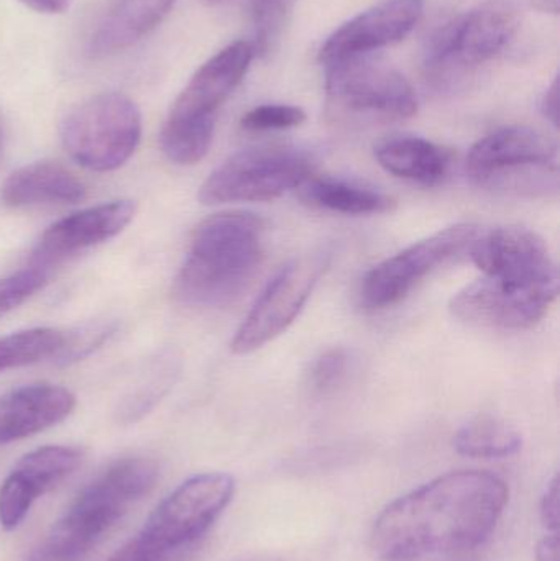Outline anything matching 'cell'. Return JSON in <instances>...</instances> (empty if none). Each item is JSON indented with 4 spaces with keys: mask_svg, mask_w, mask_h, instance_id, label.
<instances>
[{
    "mask_svg": "<svg viewBox=\"0 0 560 561\" xmlns=\"http://www.w3.org/2000/svg\"><path fill=\"white\" fill-rule=\"evenodd\" d=\"M299 199L312 209L344 216H377L391 213L393 197L367 184L344 178H309L299 187Z\"/></svg>",
    "mask_w": 560,
    "mask_h": 561,
    "instance_id": "cell-21",
    "label": "cell"
},
{
    "mask_svg": "<svg viewBox=\"0 0 560 561\" xmlns=\"http://www.w3.org/2000/svg\"><path fill=\"white\" fill-rule=\"evenodd\" d=\"M107 561H137V559H135L134 546H132V542H128L124 549L114 553V556H112Z\"/></svg>",
    "mask_w": 560,
    "mask_h": 561,
    "instance_id": "cell-35",
    "label": "cell"
},
{
    "mask_svg": "<svg viewBox=\"0 0 560 561\" xmlns=\"http://www.w3.org/2000/svg\"><path fill=\"white\" fill-rule=\"evenodd\" d=\"M62 148L94 173L124 167L141 140V112L121 92H104L72 108L61 124Z\"/></svg>",
    "mask_w": 560,
    "mask_h": 561,
    "instance_id": "cell-9",
    "label": "cell"
},
{
    "mask_svg": "<svg viewBox=\"0 0 560 561\" xmlns=\"http://www.w3.org/2000/svg\"><path fill=\"white\" fill-rule=\"evenodd\" d=\"M150 458L115 461L82 488L71 506L23 561H82L140 503L158 480Z\"/></svg>",
    "mask_w": 560,
    "mask_h": 561,
    "instance_id": "cell-4",
    "label": "cell"
},
{
    "mask_svg": "<svg viewBox=\"0 0 560 561\" xmlns=\"http://www.w3.org/2000/svg\"><path fill=\"white\" fill-rule=\"evenodd\" d=\"M46 283L48 273L42 266H32L0 279V316L16 309L20 304L43 289Z\"/></svg>",
    "mask_w": 560,
    "mask_h": 561,
    "instance_id": "cell-29",
    "label": "cell"
},
{
    "mask_svg": "<svg viewBox=\"0 0 560 561\" xmlns=\"http://www.w3.org/2000/svg\"><path fill=\"white\" fill-rule=\"evenodd\" d=\"M243 561H278V560L272 559V557H252V559H247Z\"/></svg>",
    "mask_w": 560,
    "mask_h": 561,
    "instance_id": "cell-37",
    "label": "cell"
},
{
    "mask_svg": "<svg viewBox=\"0 0 560 561\" xmlns=\"http://www.w3.org/2000/svg\"><path fill=\"white\" fill-rule=\"evenodd\" d=\"M178 371H180V368H178L176 356H160L155 362L153 369L148 373L147 381L141 382L137 391L130 398L125 399L124 404H122L121 412H118L122 421L135 422L148 414L161 401V398L170 391Z\"/></svg>",
    "mask_w": 560,
    "mask_h": 561,
    "instance_id": "cell-24",
    "label": "cell"
},
{
    "mask_svg": "<svg viewBox=\"0 0 560 561\" xmlns=\"http://www.w3.org/2000/svg\"><path fill=\"white\" fill-rule=\"evenodd\" d=\"M329 107L345 122H391L413 117L416 95L401 72L370 56L328 66Z\"/></svg>",
    "mask_w": 560,
    "mask_h": 561,
    "instance_id": "cell-11",
    "label": "cell"
},
{
    "mask_svg": "<svg viewBox=\"0 0 560 561\" xmlns=\"http://www.w3.org/2000/svg\"><path fill=\"white\" fill-rule=\"evenodd\" d=\"M522 447V434L508 422L493 415H479L454 435L457 454L469 458L512 457Z\"/></svg>",
    "mask_w": 560,
    "mask_h": 561,
    "instance_id": "cell-22",
    "label": "cell"
},
{
    "mask_svg": "<svg viewBox=\"0 0 560 561\" xmlns=\"http://www.w3.org/2000/svg\"><path fill=\"white\" fill-rule=\"evenodd\" d=\"M201 2L206 3V5H222V3L232 2V0H201Z\"/></svg>",
    "mask_w": 560,
    "mask_h": 561,
    "instance_id": "cell-36",
    "label": "cell"
},
{
    "mask_svg": "<svg viewBox=\"0 0 560 561\" xmlns=\"http://www.w3.org/2000/svg\"><path fill=\"white\" fill-rule=\"evenodd\" d=\"M375 160L387 173L433 187L444 183L453 164L446 148L420 137H391L375 147Z\"/></svg>",
    "mask_w": 560,
    "mask_h": 561,
    "instance_id": "cell-20",
    "label": "cell"
},
{
    "mask_svg": "<svg viewBox=\"0 0 560 561\" xmlns=\"http://www.w3.org/2000/svg\"><path fill=\"white\" fill-rule=\"evenodd\" d=\"M88 196L84 183L56 161H36L7 178L2 201L10 207L78 204Z\"/></svg>",
    "mask_w": 560,
    "mask_h": 561,
    "instance_id": "cell-18",
    "label": "cell"
},
{
    "mask_svg": "<svg viewBox=\"0 0 560 561\" xmlns=\"http://www.w3.org/2000/svg\"><path fill=\"white\" fill-rule=\"evenodd\" d=\"M176 0H117L89 43L92 56H111L137 45L153 32Z\"/></svg>",
    "mask_w": 560,
    "mask_h": 561,
    "instance_id": "cell-19",
    "label": "cell"
},
{
    "mask_svg": "<svg viewBox=\"0 0 560 561\" xmlns=\"http://www.w3.org/2000/svg\"><path fill=\"white\" fill-rule=\"evenodd\" d=\"M423 0H384L339 26L319 51L321 65L370 56L407 38L423 15Z\"/></svg>",
    "mask_w": 560,
    "mask_h": 561,
    "instance_id": "cell-14",
    "label": "cell"
},
{
    "mask_svg": "<svg viewBox=\"0 0 560 561\" xmlns=\"http://www.w3.org/2000/svg\"><path fill=\"white\" fill-rule=\"evenodd\" d=\"M236 493L227 473H201L181 483L153 511L137 539V561H187Z\"/></svg>",
    "mask_w": 560,
    "mask_h": 561,
    "instance_id": "cell-7",
    "label": "cell"
},
{
    "mask_svg": "<svg viewBox=\"0 0 560 561\" xmlns=\"http://www.w3.org/2000/svg\"><path fill=\"white\" fill-rule=\"evenodd\" d=\"M308 151L285 145L247 148L230 154L201 186L206 206L232 203H266L299 190L315 173Z\"/></svg>",
    "mask_w": 560,
    "mask_h": 561,
    "instance_id": "cell-10",
    "label": "cell"
},
{
    "mask_svg": "<svg viewBox=\"0 0 560 561\" xmlns=\"http://www.w3.org/2000/svg\"><path fill=\"white\" fill-rule=\"evenodd\" d=\"M479 233L473 224H457L378 263L362 279V306L377 310L401 302L434 270L469 250Z\"/></svg>",
    "mask_w": 560,
    "mask_h": 561,
    "instance_id": "cell-13",
    "label": "cell"
},
{
    "mask_svg": "<svg viewBox=\"0 0 560 561\" xmlns=\"http://www.w3.org/2000/svg\"><path fill=\"white\" fill-rule=\"evenodd\" d=\"M3 151V128L2 125H0V157H2Z\"/></svg>",
    "mask_w": 560,
    "mask_h": 561,
    "instance_id": "cell-38",
    "label": "cell"
},
{
    "mask_svg": "<svg viewBox=\"0 0 560 561\" xmlns=\"http://www.w3.org/2000/svg\"><path fill=\"white\" fill-rule=\"evenodd\" d=\"M28 9L39 13H65L72 0H20Z\"/></svg>",
    "mask_w": 560,
    "mask_h": 561,
    "instance_id": "cell-32",
    "label": "cell"
},
{
    "mask_svg": "<svg viewBox=\"0 0 560 561\" xmlns=\"http://www.w3.org/2000/svg\"><path fill=\"white\" fill-rule=\"evenodd\" d=\"M348 369H351V355L347 350H328L321 353L309 368V389L316 396L331 394L345 381Z\"/></svg>",
    "mask_w": 560,
    "mask_h": 561,
    "instance_id": "cell-26",
    "label": "cell"
},
{
    "mask_svg": "<svg viewBox=\"0 0 560 561\" xmlns=\"http://www.w3.org/2000/svg\"><path fill=\"white\" fill-rule=\"evenodd\" d=\"M306 121L305 111L296 105H259L243 115L240 127L245 131L288 130Z\"/></svg>",
    "mask_w": 560,
    "mask_h": 561,
    "instance_id": "cell-28",
    "label": "cell"
},
{
    "mask_svg": "<svg viewBox=\"0 0 560 561\" xmlns=\"http://www.w3.org/2000/svg\"><path fill=\"white\" fill-rule=\"evenodd\" d=\"M82 463V451L68 445H48L26 454L0 486V526L15 530L33 504L55 490Z\"/></svg>",
    "mask_w": 560,
    "mask_h": 561,
    "instance_id": "cell-15",
    "label": "cell"
},
{
    "mask_svg": "<svg viewBox=\"0 0 560 561\" xmlns=\"http://www.w3.org/2000/svg\"><path fill=\"white\" fill-rule=\"evenodd\" d=\"M253 58L252 42L239 39L194 72L161 128V151L171 163L191 167L209 153L217 114L245 78Z\"/></svg>",
    "mask_w": 560,
    "mask_h": 561,
    "instance_id": "cell-5",
    "label": "cell"
},
{
    "mask_svg": "<svg viewBox=\"0 0 560 561\" xmlns=\"http://www.w3.org/2000/svg\"><path fill=\"white\" fill-rule=\"evenodd\" d=\"M296 0H255L253 3V25L255 55L268 56L282 39L283 30L292 15Z\"/></svg>",
    "mask_w": 560,
    "mask_h": 561,
    "instance_id": "cell-25",
    "label": "cell"
},
{
    "mask_svg": "<svg viewBox=\"0 0 560 561\" xmlns=\"http://www.w3.org/2000/svg\"><path fill=\"white\" fill-rule=\"evenodd\" d=\"M519 16L508 0H489L433 30L424 43L426 78L439 91H453L469 69L503 51L518 32Z\"/></svg>",
    "mask_w": 560,
    "mask_h": 561,
    "instance_id": "cell-8",
    "label": "cell"
},
{
    "mask_svg": "<svg viewBox=\"0 0 560 561\" xmlns=\"http://www.w3.org/2000/svg\"><path fill=\"white\" fill-rule=\"evenodd\" d=\"M536 561H559L558 534L545 537L536 546Z\"/></svg>",
    "mask_w": 560,
    "mask_h": 561,
    "instance_id": "cell-33",
    "label": "cell"
},
{
    "mask_svg": "<svg viewBox=\"0 0 560 561\" xmlns=\"http://www.w3.org/2000/svg\"><path fill=\"white\" fill-rule=\"evenodd\" d=\"M506 503L508 486L496 474H443L385 507L372 530V549L384 561L476 549L492 536Z\"/></svg>",
    "mask_w": 560,
    "mask_h": 561,
    "instance_id": "cell-1",
    "label": "cell"
},
{
    "mask_svg": "<svg viewBox=\"0 0 560 561\" xmlns=\"http://www.w3.org/2000/svg\"><path fill=\"white\" fill-rule=\"evenodd\" d=\"M76 396L62 386H23L0 401V445L39 434L71 415Z\"/></svg>",
    "mask_w": 560,
    "mask_h": 561,
    "instance_id": "cell-17",
    "label": "cell"
},
{
    "mask_svg": "<svg viewBox=\"0 0 560 561\" xmlns=\"http://www.w3.org/2000/svg\"><path fill=\"white\" fill-rule=\"evenodd\" d=\"M263 236L265 224L252 213L216 214L201 222L174 279V299L196 309L239 299L262 265Z\"/></svg>",
    "mask_w": 560,
    "mask_h": 561,
    "instance_id": "cell-3",
    "label": "cell"
},
{
    "mask_svg": "<svg viewBox=\"0 0 560 561\" xmlns=\"http://www.w3.org/2000/svg\"><path fill=\"white\" fill-rule=\"evenodd\" d=\"M542 524L546 529L558 533L559 529V478L555 477L549 481L539 506Z\"/></svg>",
    "mask_w": 560,
    "mask_h": 561,
    "instance_id": "cell-30",
    "label": "cell"
},
{
    "mask_svg": "<svg viewBox=\"0 0 560 561\" xmlns=\"http://www.w3.org/2000/svg\"><path fill=\"white\" fill-rule=\"evenodd\" d=\"M482 278L454 294L460 322L496 330L532 329L558 299L559 270L545 240L525 227H499L469 249Z\"/></svg>",
    "mask_w": 560,
    "mask_h": 561,
    "instance_id": "cell-2",
    "label": "cell"
},
{
    "mask_svg": "<svg viewBox=\"0 0 560 561\" xmlns=\"http://www.w3.org/2000/svg\"><path fill=\"white\" fill-rule=\"evenodd\" d=\"M137 214L134 201H111L78 210L49 226L36 245V266L46 265L101 245L124 232Z\"/></svg>",
    "mask_w": 560,
    "mask_h": 561,
    "instance_id": "cell-16",
    "label": "cell"
},
{
    "mask_svg": "<svg viewBox=\"0 0 560 561\" xmlns=\"http://www.w3.org/2000/svg\"><path fill=\"white\" fill-rule=\"evenodd\" d=\"M541 112L555 127L559 125V79L556 78L548 89L541 101Z\"/></svg>",
    "mask_w": 560,
    "mask_h": 561,
    "instance_id": "cell-31",
    "label": "cell"
},
{
    "mask_svg": "<svg viewBox=\"0 0 560 561\" xmlns=\"http://www.w3.org/2000/svg\"><path fill=\"white\" fill-rule=\"evenodd\" d=\"M66 333L49 327L22 330L0 339V373L32 365L56 356L65 345Z\"/></svg>",
    "mask_w": 560,
    "mask_h": 561,
    "instance_id": "cell-23",
    "label": "cell"
},
{
    "mask_svg": "<svg viewBox=\"0 0 560 561\" xmlns=\"http://www.w3.org/2000/svg\"><path fill=\"white\" fill-rule=\"evenodd\" d=\"M117 325L112 322L88 323L76 332L66 333L65 345L56 353L62 365L79 362L101 348L115 333Z\"/></svg>",
    "mask_w": 560,
    "mask_h": 561,
    "instance_id": "cell-27",
    "label": "cell"
},
{
    "mask_svg": "<svg viewBox=\"0 0 560 561\" xmlns=\"http://www.w3.org/2000/svg\"><path fill=\"white\" fill-rule=\"evenodd\" d=\"M558 144L525 125L480 138L467 154L469 180L500 196L551 197L559 193Z\"/></svg>",
    "mask_w": 560,
    "mask_h": 561,
    "instance_id": "cell-6",
    "label": "cell"
},
{
    "mask_svg": "<svg viewBox=\"0 0 560 561\" xmlns=\"http://www.w3.org/2000/svg\"><path fill=\"white\" fill-rule=\"evenodd\" d=\"M331 252L312 250L289 260L260 294L233 335L230 348L245 356L263 348L295 322L328 270Z\"/></svg>",
    "mask_w": 560,
    "mask_h": 561,
    "instance_id": "cell-12",
    "label": "cell"
},
{
    "mask_svg": "<svg viewBox=\"0 0 560 561\" xmlns=\"http://www.w3.org/2000/svg\"><path fill=\"white\" fill-rule=\"evenodd\" d=\"M529 2L539 12L555 13V15L559 13V0H529Z\"/></svg>",
    "mask_w": 560,
    "mask_h": 561,
    "instance_id": "cell-34",
    "label": "cell"
}]
</instances>
